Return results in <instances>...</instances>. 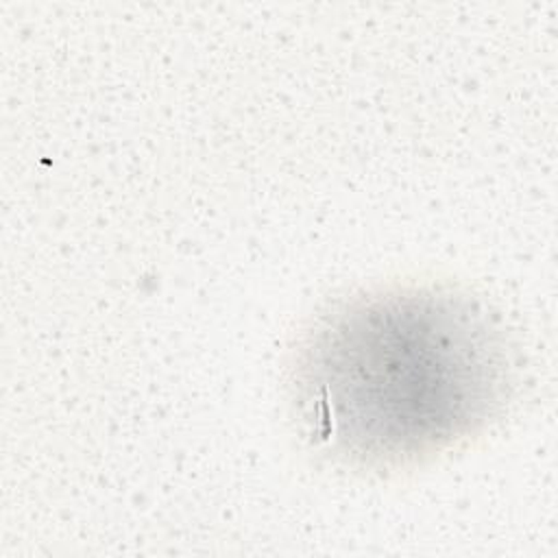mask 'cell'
<instances>
[{"instance_id":"6da1fadb","label":"cell","mask_w":558,"mask_h":558,"mask_svg":"<svg viewBox=\"0 0 558 558\" xmlns=\"http://www.w3.org/2000/svg\"><path fill=\"white\" fill-rule=\"evenodd\" d=\"M501 333L466 296H360L310 333L296 371L312 436L364 466H403L480 429L506 395Z\"/></svg>"}]
</instances>
